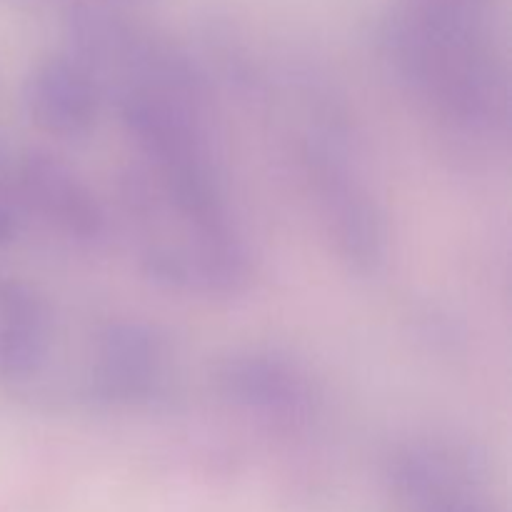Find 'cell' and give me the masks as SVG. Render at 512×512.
I'll use <instances>...</instances> for the list:
<instances>
[{
    "instance_id": "cell-5",
    "label": "cell",
    "mask_w": 512,
    "mask_h": 512,
    "mask_svg": "<svg viewBox=\"0 0 512 512\" xmlns=\"http://www.w3.org/2000/svg\"><path fill=\"white\" fill-rule=\"evenodd\" d=\"M25 195L53 228L78 243H93L105 230V215L88 185L53 155H30L23 168Z\"/></svg>"
},
{
    "instance_id": "cell-3",
    "label": "cell",
    "mask_w": 512,
    "mask_h": 512,
    "mask_svg": "<svg viewBox=\"0 0 512 512\" xmlns=\"http://www.w3.org/2000/svg\"><path fill=\"white\" fill-rule=\"evenodd\" d=\"M168 368L163 338L138 320H118L95 340L93 388L110 403L135 405L160 390Z\"/></svg>"
},
{
    "instance_id": "cell-4",
    "label": "cell",
    "mask_w": 512,
    "mask_h": 512,
    "mask_svg": "<svg viewBox=\"0 0 512 512\" xmlns=\"http://www.w3.org/2000/svg\"><path fill=\"white\" fill-rule=\"evenodd\" d=\"M100 100L98 80L75 60H48L25 85L28 115L40 130L58 138L88 135L100 115Z\"/></svg>"
},
{
    "instance_id": "cell-6",
    "label": "cell",
    "mask_w": 512,
    "mask_h": 512,
    "mask_svg": "<svg viewBox=\"0 0 512 512\" xmlns=\"http://www.w3.org/2000/svg\"><path fill=\"white\" fill-rule=\"evenodd\" d=\"M0 368L10 378L38 373L50 350V313L25 285H10L0 298Z\"/></svg>"
},
{
    "instance_id": "cell-2",
    "label": "cell",
    "mask_w": 512,
    "mask_h": 512,
    "mask_svg": "<svg viewBox=\"0 0 512 512\" xmlns=\"http://www.w3.org/2000/svg\"><path fill=\"white\" fill-rule=\"evenodd\" d=\"M218 385L238 408L283 425L305 423L318 405L313 383L300 365L273 353H243L225 360Z\"/></svg>"
},
{
    "instance_id": "cell-1",
    "label": "cell",
    "mask_w": 512,
    "mask_h": 512,
    "mask_svg": "<svg viewBox=\"0 0 512 512\" xmlns=\"http://www.w3.org/2000/svg\"><path fill=\"white\" fill-rule=\"evenodd\" d=\"M305 163L343 258L358 273H375L388 253V233L378 203L350 163L343 133L330 125L310 130Z\"/></svg>"
}]
</instances>
